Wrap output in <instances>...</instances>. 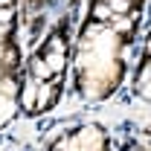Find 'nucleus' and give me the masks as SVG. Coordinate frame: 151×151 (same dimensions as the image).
Returning a JSON list of instances; mask_svg holds the SVG:
<instances>
[{
	"instance_id": "f257e3e1",
	"label": "nucleus",
	"mask_w": 151,
	"mask_h": 151,
	"mask_svg": "<svg viewBox=\"0 0 151 151\" xmlns=\"http://www.w3.org/2000/svg\"><path fill=\"white\" fill-rule=\"evenodd\" d=\"M125 9H128L125 0H111V12H125Z\"/></svg>"
}]
</instances>
